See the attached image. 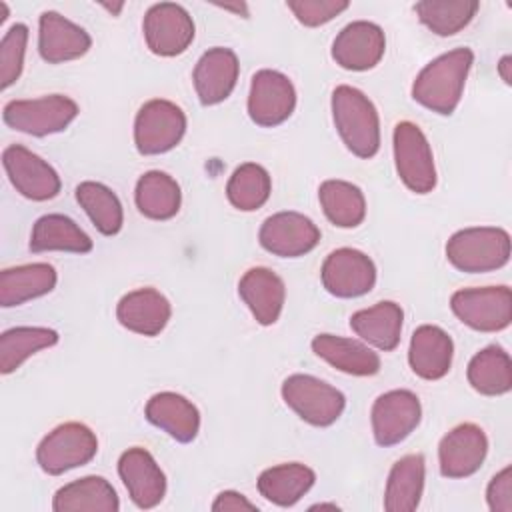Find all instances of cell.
I'll list each match as a JSON object with an SVG mask.
<instances>
[{"instance_id":"obj_1","label":"cell","mask_w":512,"mask_h":512,"mask_svg":"<svg viewBox=\"0 0 512 512\" xmlns=\"http://www.w3.org/2000/svg\"><path fill=\"white\" fill-rule=\"evenodd\" d=\"M474 52L466 46L454 48L426 64L412 84V98L424 108L450 116L460 104Z\"/></svg>"},{"instance_id":"obj_2","label":"cell","mask_w":512,"mask_h":512,"mask_svg":"<svg viewBox=\"0 0 512 512\" xmlns=\"http://www.w3.org/2000/svg\"><path fill=\"white\" fill-rule=\"evenodd\" d=\"M334 126L346 148L358 158H372L380 148V118L372 100L354 86L332 92Z\"/></svg>"},{"instance_id":"obj_3","label":"cell","mask_w":512,"mask_h":512,"mask_svg":"<svg viewBox=\"0 0 512 512\" xmlns=\"http://www.w3.org/2000/svg\"><path fill=\"white\" fill-rule=\"evenodd\" d=\"M448 262L468 274L498 270L510 260V234L496 226L458 230L446 244Z\"/></svg>"},{"instance_id":"obj_4","label":"cell","mask_w":512,"mask_h":512,"mask_svg":"<svg viewBox=\"0 0 512 512\" xmlns=\"http://www.w3.org/2000/svg\"><path fill=\"white\" fill-rule=\"evenodd\" d=\"M96 452L98 438L86 424L64 422L42 438L36 448V460L46 474L58 476L88 464Z\"/></svg>"},{"instance_id":"obj_5","label":"cell","mask_w":512,"mask_h":512,"mask_svg":"<svg viewBox=\"0 0 512 512\" xmlns=\"http://www.w3.org/2000/svg\"><path fill=\"white\" fill-rule=\"evenodd\" d=\"M282 398L304 422L320 428L334 424L346 406L338 388L310 374L288 376L282 382Z\"/></svg>"},{"instance_id":"obj_6","label":"cell","mask_w":512,"mask_h":512,"mask_svg":"<svg viewBox=\"0 0 512 512\" xmlns=\"http://www.w3.org/2000/svg\"><path fill=\"white\" fill-rule=\"evenodd\" d=\"M78 116V104L64 94H50L32 100H10L2 110V120L12 130L48 136L68 128Z\"/></svg>"},{"instance_id":"obj_7","label":"cell","mask_w":512,"mask_h":512,"mask_svg":"<svg viewBox=\"0 0 512 512\" xmlns=\"http://www.w3.org/2000/svg\"><path fill=\"white\" fill-rule=\"evenodd\" d=\"M456 318L478 332H500L512 320V292L508 286L462 288L450 298Z\"/></svg>"},{"instance_id":"obj_8","label":"cell","mask_w":512,"mask_h":512,"mask_svg":"<svg viewBox=\"0 0 512 512\" xmlns=\"http://www.w3.org/2000/svg\"><path fill=\"white\" fill-rule=\"evenodd\" d=\"M186 132V114L170 100H148L134 120V144L144 156L172 150Z\"/></svg>"},{"instance_id":"obj_9","label":"cell","mask_w":512,"mask_h":512,"mask_svg":"<svg viewBox=\"0 0 512 512\" xmlns=\"http://www.w3.org/2000/svg\"><path fill=\"white\" fill-rule=\"evenodd\" d=\"M394 162L404 186L416 194H428L436 186L432 148L414 122H398L394 128Z\"/></svg>"},{"instance_id":"obj_10","label":"cell","mask_w":512,"mask_h":512,"mask_svg":"<svg viewBox=\"0 0 512 512\" xmlns=\"http://www.w3.org/2000/svg\"><path fill=\"white\" fill-rule=\"evenodd\" d=\"M296 108L292 80L278 70H258L250 82L248 116L254 124L274 128L288 120Z\"/></svg>"},{"instance_id":"obj_11","label":"cell","mask_w":512,"mask_h":512,"mask_svg":"<svg viewBox=\"0 0 512 512\" xmlns=\"http://www.w3.org/2000/svg\"><path fill=\"white\" fill-rule=\"evenodd\" d=\"M144 40L156 56H178L194 40V20L188 10L174 2H158L148 8L144 22Z\"/></svg>"},{"instance_id":"obj_12","label":"cell","mask_w":512,"mask_h":512,"mask_svg":"<svg viewBox=\"0 0 512 512\" xmlns=\"http://www.w3.org/2000/svg\"><path fill=\"white\" fill-rule=\"evenodd\" d=\"M2 164L12 186L24 198L44 202L58 196L62 186L58 172L26 146L10 144L4 148Z\"/></svg>"},{"instance_id":"obj_13","label":"cell","mask_w":512,"mask_h":512,"mask_svg":"<svg viewBox=\"0 0 512 512\" xmlns=\"http://www.w3.org/2000/svg\"><path fill=\"white\" fill-rule=\"evenodd\" d=\"M372 432L380 446H394L408 438L420 424L422 406L410 390H390L372 404Z\"/></svg>"},{"instance_id":"obj_14","label":"cell","mask_w":512,"mask_h":512,"mask_svg":"<svg viewBox=\"0 0 512 512\" xmlns=\"http://www.w3.org/2000/svg\"><path fill=\"white\" fill-rule=\"evenodd\" d=\"M264 250L282 258L308 254L320 242L318 226L300 212H276L264 220L258 232Z\"/></svg>"},{"instance_id":"obj_15","label":"cell","mask_w":512,"mask_h":512,"mask_svg":"<svg viewBox=\"0 0 512 512\" xmlns=\"http://www.w3.org/2000/svg\"><path fill=\"white\" fill-rule=\"evenodd\" d=\"M322 286L336 298H356L376 284L374 262L356 248H338L322 264Z\"/></svg>"},{"instance_id":"obj_16","label":"cell","mask_w":512,"mask_h":512,"mask_svg":"<svg viewBox=\"0 0 512 512\" xmlns=\"http://www.w3.org/2000/svg\"><path fill=\"white\" fill-rule=\"evenodd\" d=\"M488 452L484 430L472 422L458 424L438 444L440 472L446 478H466L480 470Z\"/></svg>"},{"instance_id":"obj_17","label":"cell","mask_w":512,"mask_h":512,"mask_svg":"<svg viewBox=\"0 0 512 512\" xmlns=\"http://www.w3.org/2000/svg\"><path fill=\"white\" fill-rule=\"evenodd\" d=\"M386 50V38L378 24L356 20L346 24L332 42V58L344 70H370Z\"/></svg>"},{"instance_id":"obj_18","label":"cell","mask_w":512,"mask_h":512,"mask_svg":"<svg viewBox=\"0 0 512 512\" xmlns=\"http://www.w3.org/2000/svg\"><path fill=\"white\" fill-rule=\"evenodd\" d=\"M118 474L128 490L130 500L142 508H154L166 494V476L154 456L140 446L128 448L118 460Z\"/></svg>"},{"instance_id":"obj_19","label":"cell","mask_w":512,"mask_h":512,"mask_svg":"<svg viewBox=\"0 0 512 512\" xmlns=\"http://www.w3.org/2000/svg\"><path fill=\"white\" fill-rule=\"evenodd\" d=\"M238 74L240 64L234 50L224 46H214L206 50L196 62L192 74L198 100L204 106H212L226 100L236 86Z\"/></svg>"},{"instance_id":"obj_20","label":"cell","mask_w":512,"mask_h":512,"mask_svg":"<svg viewBox=\"0 0 512 512\" xmlns=\"http://www.w3.org/2000/svg\"><path fill=\"white\" fill-rule=\"evenodd\" d=\"M92 46L90 34L54 10L42 12L38 20V52L48 64L76 60Z\"/></svg>"},{"instance_id":"obj_21","label":"cell","mask_w":512,"mask_h":512,"mask_svg":"<svg viewBox=\"0 0 512 512\" xmlns=\"http://www.w3.org/2000/svg\"><path fill=\"white\" fill-rule=\"evenodd\" d=\"M172 316L170 302L156 288H138L124 294L116 306L118 322L142 336L160 334Z\"/></svg>"},{"instance_id":"obj_22","label":"cell","mask_w":512,"mask_h":512,"mask_svg":"<svg viewBox=\"0 0 512 512\" xmlns=\"http://www.w3.org/2000/svg\"><path fill=\"white\" fill-rule=\"evenodd\" d=\"M454 356L452 338L432 324L414 330L408 348V364L412 372L424 380H440L448 374Z\"/></svg>"},{"instance_id":"obj_23","label":"cell","mask_w":512,"mask_h":512,"mask_svg":"<svg viewBox=\"0 0 512 512\" xmlns=\"http://www.w3.org/2000/svg\"><path fill=\"white\" fill-rule=\"evenodd\" d=\"M238 294L250 308L254 320L262 326H270L280 318L286 300V286L276 272L256 266L240 278Z\"/></svg>"},{"instance_id":"obj_24","label":"cell","mask_w":512,"mask_h":512,"mask_svg":"<svg viewBox=\"0 0 512 512\" xmlns=\"http://www.w3.org/2000/svg\"><path fill=\"white\" fill-rule=\"evenodd\" d=\"M146 418L176 442H192L200 430L198 408L176 392H158L146 402Z\"/></svg>"},{"instance_id":"obj_25","label":"cell","mask_w":512,"mask_h":512,"mask_svg":"<svg viewBox=\"0 0 512 512\" xmlns=\"http://www.w3.org/2000/svg\"><path fill=\"white\" fill-rule=\"evenodd\" d=\"M312 350L318 358L344 374L372 376L380 370V356L366 344L352 338L318 334L312 340Z\"/></svg>"},{"instance_id":"obj_26","label":"cell","mask_w":512,"mask_h":512,"mask_svg":"<svg viewBox=\"0 0 512 512\" xmlns=\"http://www.w3.org/2000/svg\"><path fill=\"white\" fill-rule=\"evenodd\" d=\"M404 312L400 304L382 300L370 308L358 310L350 316V328L364 342L372 344L382 352H390L400 344Z\"/></svg>"},{"instance_id":"obj_27","label":"cell","mask_w":512,"mask_h":512,"mask_svg":"<svg viewBox=\"0 0 512 512\" xmlns=\"http://www.w3.org/2000/svg\"><path fill=\"white\" fill-rule=\"evenodd\" d=\"M58 274L48 262L22 264L0 272V306H20L54 290Z\"/></svg>"},{"instance_id":"obj_28","label":"cell","mask_w":512,"mask_h":512,"mask_svg":"<svg viewBox=\"0 0 512 512\" xmlns=\"http://www.w3.org/2000/svg\"><path fill=\"white\" fill-rule=\"evenodd\" d=\"M54 512H118L120 500L114 486L102 476H84L64 484L52 500Z\"/></svg>"},{"instance_id":"obj_29","label":"cell","mask_w":512,"mask_h":512,"mask_svg":"<svg viewBox=\"0 0 512 512\" xmlns=\"http://www.w3.org/2000/svg\"><path fill=\"white\" fill-rule=\"evenodd\" d=\"M424 476H426V462L422 454H408L398 462H394L386 480L384 510L388 512L416 510L424 492Z\"/></svg>"},{"instance_id":"obj_30","label":"cell","mask_w":512,"mask_h":512,"mask_svg":"<svg viewBox=\"0 0 512 512\" xmlns=\"http://www.w3.org/2000/svg\"><path fill=\"white\" fill-rule=\"evenodd\" d=\"M316 482V474L312 468L300 462H288L278 464L272 468H266L258 476V492L268 502L276 506H292L296 504Z\"/></svg>"},{"instance_id":"obj_31","label":"cell","mask_w":512,"mask_h":512,"mask_svg":"<svg viewBox=\"0 0 512 512\" xmlns=\"http://www.w3.org/2000/svg\"><path fill=\"white\" fill-rule=\"evenodd\" d=\"M32 252H76L86 254L92 250L90 236L68 216L64 214H44L40 216L30 234Z\"/></svg>"},{"instance_id":"obj_32","label":"cell","mask_w":512,"mask_h":512,"mask_svg":"<svg viewBox=\"0 0 512 512\" xmlns=\"http://www.w3.org/2000/svg\"><path fill=\"white\" fill-rule=\"evenodd\" d=\"M134 200L140 210L150 220H170L178 214L182 192L178 182L160 170L144 172L134 190Z\"/></svg>"},{"instance_id":"obj_33","label":"cell","mask_w":512,"mask_h":512,"mask_svg":"<svg viewBox=\"0 0 512 512\" xmlns=\"http://www.w3.org/2000/svg\"><path fill=\"white\" fill-rule=\"evenodd\" d=\"M470 386L484 396H500L512 388V360L496 344L482 348L468 364Z\"/></svg>"},{"instance_id":"obj_34","label":"cell","mask_w":512,"mask_h":512,"mask_svg":"<svg viewBox=\"0 0 512 512\" xmlns=\"http://www.w3.org/2000/svg\"><path fill=\"white\" fill-rule=\"evenodd\" d=\"M320 206L326 218L338 228H356L366 216L362 190L346 180H326L318 188Z\"/></svg>"},{"instance_id":"obj_35","label":"cell","mask_w":512,"mask_h":512,"mask_svg":"<svg viewBox=\"0 0 512 512\" xmlns=\"http://www.w3.org/2000/svg\"><path fill=\"white\" fill-rule=\"evenodd\" d=\"M58 342V332L44 326H16L0 336V372L10 374L32 354Z\"/></svg>"},{"instance_id":"obj_36","label":"cell","mask_w":512,"mask_h":512,"mask_svg":"<svg viewBox=\"0 0 512 512\" xmlns=\"http://www.w3.org/2000/svg\"><path fill=\"white\" fill-rule=\"evenodd\" d=\"M76 200L104 236H114L124 224V210L118 196L104 184L86 180L76 186Z\"/></svg>"},{"instance_id":"obj_37","label":"cell","mask_w":512,"mask_h":512,"mask_svg":"<svg viewBox=\"0 0 512 512\" xmlns=\"http://www.w3.org/2000/svg\"><path fill=\"white\" fill-rule=\"evenodd\" d=\"M272 192V180L264 166L256 162L240 164L228 184H226V196L230 204L242 212L258 210L266 204Z\"/></svg>"},{"instance_id":"obj_38","label":"cell","mask_w":512,"mask_h":512,"mask_svg":"<svg viewBox=\"0 0 512 512\" xmlns=\"http://www.w3.org/2000/svg\"><path fill=\"white\" fill-rule=\"evenodd\" d=\"M478 6L474 0H422L414 4V12L434 34L452 36L470 24Z\"/></svg>"},{"instance_id":"obj_39","label":"cell","mask_w":512,"mask_h":512,"mask_svg":"<svg viewBox=\"0 0 512 512\" xmlns=\"http://www.w3.org/2000/svg\"><path fill=\"white\" fill-rule=\"evenodd\" d=\"M28 44V26L18 22L8 28L0 42V86L10 88L22 74Z\"/></svg>"},{"instance_id":"obj_40","label":"cell","mask_w":512,"mask_h":512,"mask_svg":"<svg viewBox=\"0 0 512 512\" xmlns=\"http://www.w3.org/2000/svg\"><path fill=\"white\" fill-rule=\"evenodd\" d=\"M350 4L346 0H290L288 8L304 26H322L344 12Z\"/></svg>"},{"instance_id":"obj_41","label":"cell","mask_w":512,"mask_h":512,"mask_svg":"<svg viewBox=\"0 0 512 512\" xmlns=\"http://www.w3.org/2000/svg\"><path fill=\"white\" fill-rule=\"evenodd\" d=\"M486 502L492 512H512V468H502L486 488Z\"/></svg>"},{"instance_id":"obj_42","label":"cell","mask_w":512,"mask_h":512,"mask_svg":"<svg viewBox=\"0 0 512 512\" xmlns=\"http://www.w3.org/2000/svg\"><path fill=\"white\" fill-rule=\"evenodd\" d=\"M212 510L214 512H242V510L258 512V506L236 490H224L212 502Z\"/></svg>"},{"instance_id":"obj_43","label":"cell","mask_w":512,"mask_h":512,"mask_svg":"<svg viewBox=\"0 0 512 512\" xmlns=\"http://www.w3.org/2000/svg\"><path fill=\"white\" fill-rule=\"evenodd\" d=\"M498 74H500V78H502L508 86L512 84V56H510V54H506V56L500 58V62H498Z\"/></svg>"},{"instance_id":"obj_44","label":"cell","mask_w":512,"mask_h":512,"mask_svg":"<svg viewBox=\"0 0 512 512\" xmlns=\"http://www.w3.org/2000/svg\"><path fill=\"white\" fill-rule=\"evenodd\" d=\"M220 8L232 10V12L242 14V16H248V10H246V4H244V2H238V4H220Z\"/></svg>"},{"instance_id":"obj_45","label":"cell","mask_w":512,"mask_h":512,"mask_svg":"<svg viewBox=\"0 0 512 512\" xmlns=\"http://www.w3.org/2000/svg\"><path fill=\"white\" fill-rule=\"evenodd\" d=\"M340 510L336 504H314V506H310V510Z\"/></svg>"},{"instance_id":"obj_46","label":"cell","mask_w":512,"mask_h":512,"mask_svg":"<svg viewBox=\"0 0 512 512\" xmlns=\"http://www.w3.org/2000/svg\"><path fill=\"white\" fill-rule=\"evenodd\" d=\"M122 6H124V4H116V6H112V4H104V8H106V10H110L112 14H118V12L122 10Z\"/></svg>"},{"instance_id":"obj_47","label":"cell","mask_w":512,"mask_h":512,"mask_svg":"<svg viewBox=\"0 0 512 512\" xmlns=\"http://www.w3.org/2000/svg\"><path fill=\"white\" fill-rule=\"evenodd\" d=\"M0 8H2V14H0V24H2L6 20V16H8V6L4 2H0Z\"/></svg>"}]
</instances>
